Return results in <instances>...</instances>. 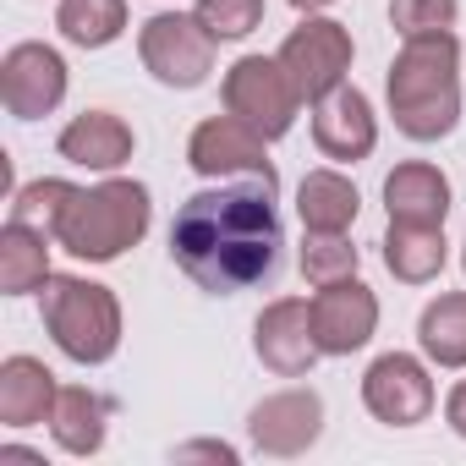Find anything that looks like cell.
I'll use <instances>...</instances> for the list:
<instances>
[{
  "label": "cell",
  "instance_id": "cell-4",
  "mask_svg": "<svg viewBox=\"0 0 466 466\" xmlns=\"http://www.w3.org/2000/svg\"><path fill=\"white\" fill-rule=\"evenodd\" d=\"M45 329L50 340L83 362V368H99L116 357L121 346V302L110 286L99 280H77V275H50L45 280Z\"/></svg>",
  "mask_w": 466,
  "mask_h": 466
},
{
  "label": "cell",
  "instance_id": "cell-29",
  "mask_svg": "<svg viewBox=\"0 0 466 466\" xmlns=\"http://www.w3.org/2000/svg\"><path fill=\"white\" fill-rule=\"evenodd\" d=\"M444 422H450V428H455V433L466 439V379H461V384L450 390V400H444Z\"/></svg>",
  "mask_w": 466,
  "mask_h": 466
},
{
  "label": "cell",
  "instance_id": "cell-27",
  "mask_svg": "<svg viewBox=\"0 0 466 466\" xmlns=\"http://www.w3.org/2000/svg\"><path fill=\"white\" fill-rule=\"evenodd\" d=\"M455 0H390V23L400 39H422V34H444L455 28Z\"/></svg>",
  "mask_w": 466,
  "mask_h": 466
},
{
  "label": "cell",
  "instance_id": "cell-17",
  "mask_svg": "<svg viewBox=\"0 0 466 466\" xmlns=\"http://www.w3.org/2000/svg\"><path fill=\"white\" fill-rule=\"evenodd\" d=\"M61 159L83 165V170H121L132 159V127L110 110H83L66 132H61Z\"/></svg>",
  "mask_w": 466,
  "mask_h": 466
},
{
  "label": "cell",
  "instance_id": "cell-5",
  "mask_svg": "<svg viewBox=\"0 0 466 466\" xmlns=\"http://www.w3.org/2000/svg\"><path fill=\"white\" fill-rule=\"evenodd\" d=\"M219 94H225V110H230V116L248 121L253 132H264L269 143L291 132L297 105H302L297 83H291V77H286V66H280V61H269V56H242L237 66L225 72Z\"/></svg>",
  "mask_w": 466,
  "mask_h": 466
},
{
  "label": "cell",
  "instance_id": "cell-16",
  "mask_svg": "<svg viewBox=\"0 0 466 466\" xmlns=\"http://www.w3.org/2000/svg\"><path fill=\"white\" fill-rule=\"evenodd\" d=\"M384 208L390 219H411V225H444L450 214V181L439 165L428 159H406L384 176Z\"/></svg>",
  "mask_w": 466,
  "mask_h": 466
},
{
  "label": "cell",
  "instance_id": "cell-24",
  "mask_svg": "<svg viewBox=\"0 0 466 466\" xmlns=\"http://www.w3.org/2000/svg\"><path fill=\"white\" fill-rule=\"evenodd\" d=\"M72 192H77V187H72V181H61V176L28 181V187H17V198H12V219H23V225L45 230V237H56V225H61V214H66Z\"/></svg>",
  "mask_w": 466,
  "mask_h": 466
},
{
  "label": "cell",
  "instance_id": "cell-12",
  "mask_svg": "<svg viewBox=\"0 0 466 466\" xmlns=\"http://www.w3.org/2000/svg\"><path fill=\"white\" fill-rule=\"evenodd\" d=\"M0 99L17 121H39L66 99V61L50 45H12L0 61Z\"/></svg>",
  "mask_w": 466,
  "mask_h": 466
},
{
  "label": "cell",
  "instance_id": "cell-31",
  "mask_svg": "<svg viewBox=\"0 0 466 466\" xmlns=\"http://www.w3.org/2000/svg\"><path fill=\"white\" fill-rule=\"evenodd\" d=\"M461 248H466V242H461ZM461 264H466V253H461Z\"/></svg>",
  "mask_w": 466,
  "mask_h": 466
},
{
  "label": "cell",
  "instance_id": "cell-9",
  "mask_svg": "<svg viewBox=\"0 0 466 466\" xmlns=\"http://www.w3.org/2000/svg\"><path fill=\"white\" fill-rule=\"evenodd\" d=\"M362 406L390 422V428H411V422H428L433 411V379L417 357L406 351H384L368 373H362Z\"/></svg>",
  "mask_w": 466,
  "mask_h": 466
},
{
  "label": "cell",
  "instance_id": "cell-3",
  "mask_svg": "<svg viewBox=\"0 0 466 466\" xmlns=\"http://www.w3.org/2000/svg\"><path fill=\"white\" fill-rule=\"evenodd\" d=\"M148 219H154V203H148V187L143 181H99V187H77L61 225H56V242L83 258V264H110L121 258L127 248H137L148 237Z\"/></svg>",
  "mask_w": 466,
  "mask_h": 466
},
{
  "label": "cell",
  "instance_id": "cell-30",
  "mask_svg": "<svg viewBox=\"0 0 466 466\" xmlns=\"http://www.w3.org/2000/svg\"><path fill=\"white\" fill-rule=\"evenodd\" d=\"M297 12H324V6H335V0H291Z\"/></svg>",
  "mask_w": 466,
  "mask_h": 466
},
{
  "label": "cell",
  "instance_id": "cell-22",
  "mask_svg": "<svg viewBox=\"0 0 466 466\" xmlns=\"http://www.w3.org/2000/svg\"><path fill=\"white\" fill-rule=\"evenodd\" d=\"M417 346L439 368H466V291H444L417 319Z\"/></svg>",
  "mask_w": 466,
  "mask_h": 466
},
{
  "label": "cell",
  "instance_id": "cell-23",
  "mask_svg": "<svg viewBox=\"0 0 466 466\" xmlns=\"http://www.w3.org/2000/svg\"><path fill=\"white\" fill-rule=\"evenodd\" d=\"M56 28L77 45V50H105L121 39L127 28V0H61Z\"/></svg>",
  "mask_w": 466,
  "mask_h": 466
},
{
  "label": "cell",
  "instance_id": "cell-15",
  "mask_svg": "<svg viewBox=\"0 0 466 466\" xmlns=\"http://www.w3.org/2000/svg\"><path fill=\"white\" fill-rule=\"evenodd\" d=\"M56 373L39 357H6L0 362V422L6 428H39L56 411Z\"/></svg>",
  "mask_w": 466,
  "mask_h": 466
},
{
  "label": "cell",
  "instance_id": "cell-26",
  "mask_svg": "<svg viewBox=\"0 0 466 466\" xmlns=\"http://www.w3.org/2000/svg\"><path fill=\"white\" fill-rule=\"evenodd\" d=\"M219 45L230 39H248L258 23H264V0H198V12H192Z\"/></svg>",
  "mask_w": 466,
  "mask_h": 466
},
{
  "label": "cell",
  "instance_id": "cell-13",
  "mask_svg": "<svg viewBox=\"0 0 466 466\" xmlns=\"http://www.w3.org/2000/svg\"><path fill=\"white\" fill-rule=\"evenodd\" d=\"M248 433H253V444L264 455L291 461V455H302V450L319 444V433H324V400L313 390H280V395H269V400L253 406Z\"/></svg>",
  "mask_w": 466,
  "mask_h": 466
},
{
  "label": "cell",
  "instance_id": "cell-28",
  "mask_svg": "<svg viewBox=\"0 0 466 466\" xmlns=\"http://www.w3.org/2000/svg\"><path fill=\"white\" fill-rule=\"evenodd\" d=\"M176 461H225V466H237V450H230V444H214V439H198V444H181Z\"/></svg>",
  "mask_w": 466,
  "mask_h": 466
},
{
  "label": "cell",
  "instance_id": "cell-14",
  "mask_svg": "<svg viewBox=\"0 0 466 466\" xmlns=\"http://www.w3.org/2000/svg\"><path fill=\"white\" fill-rule=\"evenodd\" d=\"M313 143H319L324 159H340V165L368 159L373 143H379V121H373L368 94L351 88V83H340L335 94H324L313 105Z\"/></svg>",
  "mask_w": 466,
  "mask_h": 466
},
{
  "label": "cell",
  "instance_id": "cell-10",
  "mask_svg": "<svg viewBox=\"0 0 466 466\" xmlns=\"http://www.w3.org/2000/svg\"><path fill=\"white\" fill-rule=\"evenodd\" d=\"M308 308H313V335H319V351L324 357H351L379 329V297L357 275H346L335 286H319V297Z\"/></svg>",
  "mask_w": 466,
  "mask_h": 466
},
{
  "label": "cell",
  "instance_id": "cell-25",
  "mask_svg": "<svg viewBox=\"0 0 466 466\" xmlns=\"http://www.w3.org/2000/svg\"><path fill=\"white\" fill-rule=\"evenodd\" d=\"M302 275L313 286H335V280L357 275V248L346 242V230H308V242H302Z\"/></svg>",
  "mask_w": 466,
  "mask_h": 466
},
{
  "label": "cell",
  "instance_id": "cell-2",
  "mask_svg": "<svg viewBox=\"0 0 466 466\" xmlns=\"http://www.w3.org/2000/svg\"><path fill=\"white\" fill-rule=\"evenodd\" d=\"M390 116L411 143H439L461 121V45L455 34H422L406 39L390 66Z\"/></svg>",
  "mask_w": 466,
  "mask_h": 466
},
{
  "label": "cell",
  "instance_id": "cell-18",
  "mask_svg": "<svg viewBox=\"0 0 466 466\" xmlns=\"http://www.w3.org/2000/svg\"><path fill=\"white\" fill-rule=\"evenodd\" d=\"M450 248H444V225H411V219H390L384 230V264L400 286H428L444 269Z\"/></svg>",
  "mask_w": 466,
  "mask_h": 466
},
{
  "label": "cell",
  "instance_id": "cell-19",
  "mask_svg": "<svg viewBox=\"0 0 466 466\" xmlns=\"http://www.w3.org/2000/svg\"><path fill=\"white\" fill-rule=\"evenodd\" d=\"M50 242L45 230L23 225V219H6L0 230V291L6 297H28V291H45L50 280Z\"/></svg>",
  "mask_w": 466,
  "mask_h": 466
},
{
  "label": "cell",
  "instance_id": "cell-1",
  "mask_svg": "<svg viewBox=\"0 0 466 466\" xmlns=\"http://www.w3.org/2000/svg\"><path fill=\"white\" fill-rule=\"evenodd\" d=\"M269 181H242V187H203L176 208L170 225V258L176 269L214 297H237L258 280H275L280 269V214H275Z\"/></svg>",
  "mask_w": 466,
  "mask_h": 466
},
{
  "label": "cell",
  "instance_id": "cell-20",
  "mask_svg": "<svg viewBox=\"0 0 466 466\" xmlns=\"http://www.w3.org/2000/svg\"><path fill=\"white\" fill-rule=\"evenodd\" d=\"M105 422H110V400L88 384H66L56 395V411H50V433L66 455H94L105 444Z\"/></svg>",
  "mask_w": 466,
  "mask_h": 466
},
{
  "label": "cell",
  "instance_id": "cell-6",
  "mask_svg": "<svg viewBox=\"0 0 466 466\" xmlns=\"http://www.w3.org/2000/svg\"><path fill=\"white\" fill-rule=\"evenodd\" d=\"M214 45L219 39L198 17H181V12H159L137 34V56L148 66V77L165 88H203L214 72Z\"/></svg>",
  "mask_w": 466,
  "mask_h": 466
},
{
  "label": "cell",
  "instance_id": "cell-21",
  "mask_svg": "<svg viewBox=\"0 0 466 466\" xmlns=\"http://www.w3.org/2000/svg\"><path fill=\"white\" fill-rule=\"evenodd\" d=\"M357 208H362V198L340 170H308L297 187V214L308 230H351Z\"/></svg>",
  "mask_w": 466,
  "mask_h": 466
},
{
  "label": "cell",
  "instance_id": "cell-8",
  "mask_svg": "<svg viewBox=\"0 0 466 466\" xmlns=\"http://www.w3.org/2000/svg\"><path fill=\"white\" fill-rule=\"evenodd\" d=\"M187 165L198 176H208V181H219V176H253V181L280 187V176L269 165V137L253 132L237 116H208L192 132V143H187Z\"/></svg>",
  "mask_w": 466,
  "mask_h": 466
},
{
  "label": "cell",
  "instance_id": "cell-11",
  "mask_svg": "<svg viewBox=\"0 0 466 466\" xmlns=\"http://www.w3.org/2000/svg\"><path fill=\"white\" fill-rule=\"evenodd\" d=\"M253 351H258V362H264L269 373H280V379L313 373V362L324 357V351H319V335H313V308H308L302 297L269 302V308L258 313V324H253Z\"/></svg>",
  "mask_w": 466,
  "mask_h": 466
},
{
  "label": "cell",
  "instance_id": "cell-7",
  "mask_svg": "<svg viewBox=\"0 0 466 466\" xmlns=\"http://www.w3.org/2000/svg\"><path fill=\"white\" fill-rule=\"evenodd\" d=\"M286 66V77L297 83L302 105H319L324 94H335L351 72V34L329 17H308L302 28H291V39L275 56Z\"/></svg>",
  "mask_w": 466,
  "mask_h": 466
}]
</instances>
